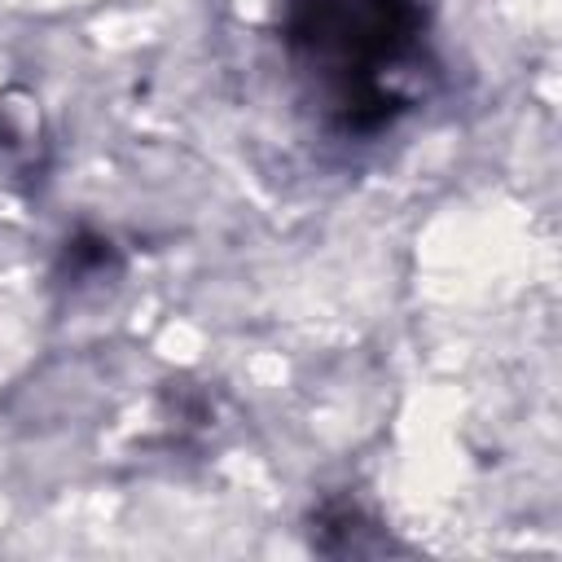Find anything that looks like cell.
<instances>
[{"instance_id":"obj_1","label":"cell","mask_w":562,"mask_h":562,"mask_svg":"<svg viewBox=\"0 0 562 562\" xmlns=\"http://www.w3.org/2000/svg\"><path fill=\"white\" fill-rule=\"evenodd\" d=\"M426 40L422 0H285L281 48L338 132H382L413 97L400 75Z\"/></svg>"}]
</instances>
